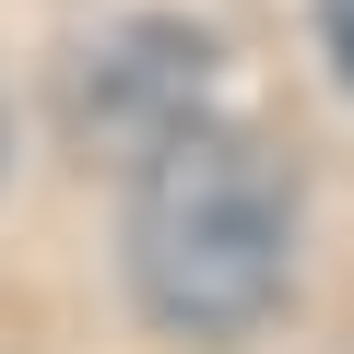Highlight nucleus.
Returning a JSON list of instances; mask_svg holds the SVG:
<instances>
[{"mask_svg":"<svg viewBox=\"0 0 354 354\" xmlns=\"http://www.w3.org/2000/svg\"><path fill=\"white\" fill-rule=\"evenodd\" d=\"M201 83H213V36H189V24H130V36L95 48V71H83L71 106H83V130L130 142V165H142L165 130L201 118Z\"/></svg>","mask_w":354,"mask_h":354,"instance_id":"obj_2","label":"nucleus"},{"mask_svg":"<svg viewBox=\"0 0 354 354\" xmlns=\"http://www.w3.org/2000/svg\"><path fill=\"white\" fill-rule=\"evenodd\" d=\"M319 36H330V71H342V95H354V0H319Z\"/></svg>","mask_w":354,"mask_h":354,"instance_id":"obj_3","label":"nucleus"},{"mask_svg":"<svg viewBox=\"0 0 354 354\" xmlns=\"http://www.w3.org/2000/svg\"><path fill=\"white\" fill-rule=\"evenodd\" d=\"M118 248H130V295H142L153 330L248 342L295 283V189L248 130L189 118V130H165L142 153Z\"/></svg>","mask_w":354,"mask_h":354,"instance_id":"obj_1","label":"nucleus"}]
</instances>
